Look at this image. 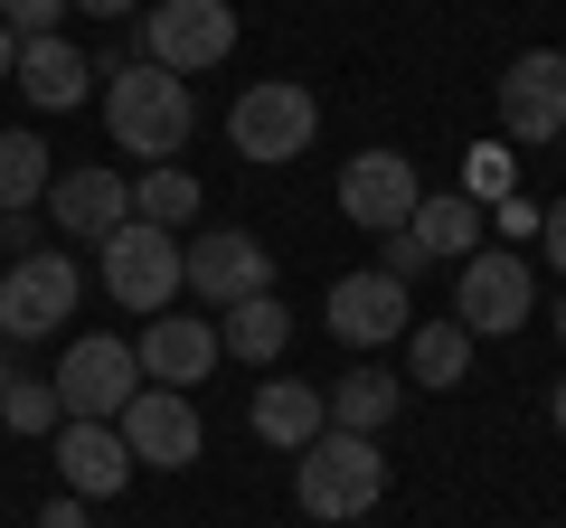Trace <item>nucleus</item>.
Masks as SVG:
<instances>
[{
  "label": "nucleus",
  "mask_w": 566,
  "mask_h": 528,
  "mask_svg": "<svg viewBox=\"0 0 566 528\" xmlns=\"http://www.w3.org/2000/svg\"><path fill=\"white\" fill-rule=\"evenodd\" d=\"M104 133L114 151H142V161H170V151L199 133V95H189L170 66H104Z\"/></svg>",
  "instance_id": "f257e3e1"
},
{
  "label": "nucleus",
  "mask_w": 566,
  "mask_h": 528,
  "mask_svg": "<svg viewBox=\"0 0 566 528\" xmlns=\"http://www.w3.org/2000/svg\"><path fill=\"white\" fill-rule=\"evenodd\" d=\"M293 500H303V519H322V528L368 519V509L387 500V453H378V434L322 425L303 453H293Z\"/></svg>",
  "instance_id": "f03ea898"
},
{
  "label": "nucleus",
  "mask_w": 566,
  "mask_h": 528,
  "mask_svg": "<svg viewBox=\"0 0 566 528\" xmlns=\"http://www.w3.org/2000/svg\"><path fill=\"white\" fill-rule=\"evenodd\" d=\"M312 133H322V95H312L303 76H264L237 95V114H227V142L245 151L255 170H283V161H303Z\"/></svg>",
  "instance_id": "7ed1b4c3"
},
{
  "label": "nucleus",
  "mask_w": 566,
  "mask_h": 528,
  "mask_svg": "<svg viewBox=\"0 0 566 528\" xmlns=\"http://www.w3.org/2000/svg\"><path fill=\"white\" fill-rule=\"evenodd\" d=\"M528 311H538V274H528V255H510V245H482V255L453 264V330H472V340H510V330H528Z\"/></svg>",
  "instance_id": "20e7f679"
},
{
  "label": "nucleus",
  "mask_w": 566,
  "mask_h": 528,
  "mask_svg": "<svg viewBox=\"0 0 566 528\" xmlns=\"http://www.w3.org/2000/svg\"><path fill=\"white\" fill-rule=\"evenodd\" d=\"M142 57L170 66V76H208V66L237 57V10L227 0H151L142 10Z\"/></svg>",
  "instance_id": "39448f33"
},
{
  "label": "nucleus",
  "mask_w": 566,
  "mask_h": 528,
  "mask_svg": "<svg viewBox=\"0 0 566 528\" xmlns=\"http://www.w3.org/2000/svg\"><path fill=\"white\" fill-rule=\"evenodd\" d=\"M85 274L76 255H48V245H29V255H10V274H0V340H57L66 311H76Z\"/></svg>",
  "instance_id": "423d86ee"
},
{
  "label": "nucleus",
  "mask_w": 566,
  "mask_h": 528,
  "mask_svg": "<svg viewBox=\"0 0 566 528\" xmlns=\"http://www.w3.org/2000/svg\"><path fill=\"white\" fill-rule=\"evenodd\" d=\"M57 406L66 415H85V425H114L123 406L142 397V359H133V340H114V330H95V340H66V359H57Z\"/></svg>",
  "instance_id": "0eeeda50"
},
{
  "label": "nucleus",
  "mask_w": 566,
  "mask_h": 528,
  "mask_svg": "<svg viewBox=\"0 0 566 528\" xmlns=\"http://www.w3.org/2000/svg\"><path fill=\"white\" fill-rule=\"evenodd\" d=\"M95 274H104V293H114L123 311H170V293H180V245H170V226H114V236L95 245Z\"/></svg>",
  "instance_id": "6e6552de"
},
{
  "label": "nucleus",
  "mask_w": 566,
  "mask_h": 528,
  "mask_svg": "<svg viewBox=\"0 0 566 528\" xmlns=\"http://www.w3.org/2000/svg\"><path fill=\"white\" fill-rule=\"evenodd\" d=\"M180 293H199V303H255V293H274V245L245 236V226H208V236L180 245Z\"/></svg>",
  "instance_id": "1a4fd4ad"
},
{
  "label": "nucleus",
  "mask_w": 566,
  "mask_h": 528,
  "mask_svg": "<svg viewBox=\"0 0 566 528\" xmlns=\"http://www.w3.org/2000/svg\"><path fill=\"white\" fill-rule=\"evenodd\" d=\"M114 434L133 453V472H189L208 453V425H199V406H189L180 387H142L133 406L114 415Z\"/></svg>",
  "instance_id": "9d476101"
},
{
  "label": "nucleus",
  "mask_w": 566,
  "mask_h": 528,
  "mask_svg": "<svg viewBox=\"0 0 566 528\" xmlns=\"http://www.w3.org/2000/svg\"><path fill=\"white\" fill-rule=\"evenodd\" d=\"M501 133L520 151L566 142V57L557 47H528V57L501 66Z\"/></svg>",
  "instance_id": "9b49d317"
},
{
  "label": "nucleus",
  "mask_w": 566,
  "mask_h": 528,
  "mask_svg": "<svg viewBox=\"0 0 566 528\" xmlns=\"http://www.w3.org/2000/svg\"><path fill=\"white\" fill-rule=\"evenodd\" d=\"M322 321H331V340H349V349H387V340L416 330V303H406L397 274L359 264V274H340V284L322 293Z\"/></svg>",
  "instance_id": "f8f14e48"
},
{
  "label": "nucleus",
  "mask_w": 566,
  "mask_h": 528,
  "mask_svg": "<svg viewBox=\"0 0 566 528\" xmlns=\"http://www.w3.org/2000/svg\"><path fill=\"white\" fill-rule=\"evenodd\" d=\"M416 199H424V180H416L406 151H359V161L340 170V218L368 226V236H397V226L416 218Z\"/></svg>",
  "instance_id": "ddd939ff"
},
{
  "label": "nucleus",
  "mask_w": 566,
  "mask_h": 528,
  "mask_svg": "<svg viewBox=\"0 0 566 528\" xmlns=\"http://www.w3.org/2000/svg\"><path fill=\"white\" fill-rule=\"evenodd\" d=\"M39 208H48V226H66L76 245H104L114 226H133V180L104 170V161H85V170H57Z\"/></svg>",
  "instance_id": "4468645a"
},
{
  "label": "nucleus",
  "mask_w": 566,
  "mask_h": 528,
  "mask_svg": "<svg viewBox=\"0 0 566 528\" xmlns=\"http://www.w3.org/2000/svg\"><path fill=\"white\" fill-rule=\"evenodd\" d=\"M133 359H142V387H199L208 368H218V321H189V311H151L142 321V340H133Z\"/></svg>",
  "instance_id": "2eb2a0df"
},
{
  "label": "nucleus",
  "mask_w": 566,
  "mask_h": 528,
  "mask_svg": "<svg viewBox=\"0 0 566 528\" xmlns=\"http://www.w3.org/2000/svg\"><path fill=\"white\" fill-rule=\"evenodd\" d=\"M95 76L104 66L85 57L76 39H20V66H10V85H20L39 114H76V104L95 95Z\"/></svg>",
  "instance_id": "dca6fc26"
},
{
  "label": "nucleus",
  "mask_w": 566,
  "mask_h": 528,
  "mask_svg": "<svg viewBox=\"0 0 566 528\" xmlns=\"http://www.w3.org/2000/svg\"><path fill=\"white\" fill-rule=\"evenodd\" d=\"M48 444H57V472H66V490H76V500H114V490L133 482V453H123L114 425H85V415H66Z\"/></svg>",
  "instance_id": "f3484780"
},
{
  "label": "nucleus",
  "mask_w": 566,
  "mask_h": 528,
  "mask_svg": "<svg viewBox=\"0 0 566 528\" xmlns=\"http://www.w3.org/2000/svg\"><path fill=\"white\" fill-rule=\"evenodd\" d=\"M245 425H255L274 453H303L312 434L331 425V406H322V387H312V378H264L255 406H245Z\"/></svg>",
  "instance_id": "a211bd4d"
},
{
  "label": "nucleus",
  "mask_w": 566,
  "mask_h": 528,
  "mask_svg": "<svg viewBox=\"0 0 566 528\" xmlns=\"http://www.w3.org/2000/svg\"><path fill=\"white\" fill-rule=\"evenodd\" d=\"M482 226H491V208H472L463 189H434V199H416L406 236L424 245V264H463V255H482Z\"/></svg>",
  "instance_id": "6ab92c4d"
},
{
  "label": "nucleus",
  "mask_w": 566,
  "mask_h": 528,
  "mask_svg": "<svg viewBox=\"0 0 566 528\" xmlns=\"http://www.w3.org/2000/svg\"><path fill=\"white\" fill-rule=\"evenodd\" d=\"M283 349H293V311H283L274 293H255V303H227V311H218V359L274 368Z\"/></svg>",
  "instance_id": "aec40b11"
},
{
  "label": "nucleus",
  "mask_w": 566,
  "mask_h": 528,
  "mask_svg": "<svg viewBox=\"0 0 566 528\" xmlns=\"http://www.w3.org/2000/svg\"><path fill=\"white\" fill-rule=\"evenodd\" d=\"M331 425L340 434H378V425H397V406H406V378H387V368H349V378H331Z\"/></svg>",
  "instance_id": "412c9836"
},
{
  "label": "nucleus",
  "mask_w": 566,
  "mask_h": 528,
  "mask_svg": "<svg viewBox=\"0 0 566 528\" xmlns=\"http://www.w3.org/2000/svg\"><path fill=\"white\" fill-rule=\"evenodd\" d=\"M472 378V330H453V321H416L406 330V387H463Z\"/></svg>",
  "instance_id": "4be33fe9"
},
{
  "label": "nucleus",
  "mask_w": 566,
  "mask_h": 528,
  "mask_svg": "<svg viewBox=\"0 0 566 528\" xmlns=\"http://www.w3.org/2000/svg\"><path fill=\"white\" fill-rule=\"evenodd\" d=\"M48 180H57V161H48V142L39 133H0V218H29V208L48 199Z\"/></svg>",
  "instance_id": "5701e85b"
},
{
  "label": "nucleus",
  "mask_w": 566,
  "mask_h": 528,
  "mask_svg": "<svg viewBox=\"0 0 566 528\" xmlns=\"http://www.w3.org/2000/svg\"><path fill=\"white\" fill-rule=\"evenodd\" d=\"M199 208H208V189L189 180L180 161H151V170L133 180V218H142V226H189Z\"/></svg>",
  "instance_id": "b1692460"
},
{
  "label": "nucleus",
  "mask_w": 566,
  "mask_h": 528,
  "mask_svg": "<svg viewBox=\"0 0 566 528\" xmlns=\"http://www.w3.org/2000/svg\"><path fill=\"white\" fill-rule=\"evenodd\" d=\"M0 425H10V434H57V425H66L57 387H48V378H20L10 397H0Z\"/></svg>",
  "instance_id": "393cba45"
},
{
  "label": "nucleus",
  "mask_w": 566,
  "mask_h": 528,
  "mask_svg": "<svg viewBox=\"0 0 566 528\" xmlns=\"http://www.w3.org/2000/svg\"><path fill=\"white\" fill-rule=\"evenodd\" d=\"M463 199H472V208L520 199V170H510V151H472V161H463Z\"/></svg>",
  "instance_id": "a878e982"
},
{
  "label": "nucleus",
  "mask_w": 566,
  "mask_h": 528,
  "mask_svg": "<svg viewBox=\"0 0 566 528\" xmlns=\"http://www.w3.org/2000/svg\"><path fill=\"white\" fill-rule=\"evenodd\" d=\"M66 10H76V0H0V29H10V39H57Z\"/></svg>",
  "instance_id": "bb28decb"
},
{
  "label": "nucleus",
  "mask_w": 566,
  "mask_h": 528,
  "mask_svg": "<svg viewBox=\"0 0 566 528\" xmlns=\"http://www.w3.org/2000/svg\"><path fill=\"white\" fill-rule=\"evenodd\" d=\"M378 245H387V255H378V274H397V284H416V274H424V245L406 236V226H397V236H378Z\"/></svg>",
  "instance_id": "cd10ccee"
},
{
  "label": "nucleus",
  "mask_w": 566,
  "mask_h": 528,
  "mask_svg": "<svg viewBox=\"0 0 566 528\" xmlns=\"http://www.w3.org/2000/svg\"><path fill=\"white\" fill-rule=\"evenodd\" d=\"M538 236H547V264L566 274V199H547V218H538Z\"/></svg>",
  "instance_id": "c85d7f7f"
},
{
  "label": "nucleus",
  "mask_w": 566,
  "mask_h": 528,
  "mask_svg": "<svg viewBox=\"0 0 566 528\" xmlns=\"http://www.w3.org/2000/svg\"><path fill=\"white\" fill-rule=\"evenodd\" d=\"M491 218H501V236H538V208H528V199H501Z\"/></svg>",
  "instance_id": "c756f323"
},
{
  "label": "nucleus",
  "mask_w": 566,
  "mask_h": 528,
  "mask_svg": "<svg viewBox=\"0 0 566 528\" xmlns=\"http://www.w3.org/2000/svg\"><path fill=\"white\" fill-rule=\"evenodd\" d=\"M39 528H85V500H76V490H57V500L39 509Z\"/></svg>",
  "instance_id": "7c9ffc66"
},
{
  "label": "nucleus",
  "mask_w": 566,
  "mask_h": 528,
  "mask_svg": "<svg viewBox=\"0 0 566 528\" xmlns=\"http://www.w3.org/2000/svg\"><path fill=\"white\" fill-rule=\"evenodd\" d=\"M85 20H142V10H151V0H76Z\"/></svg>",
  "instance_id": "2f4dec72"
},
{
  "label": "nucleus",
  "mask_w": 566,
  "mask_h": 528,
  "mask_svg": "<svg viewBox=\"0 0 566 528\" xmlns=\"http://www.w3.org/2000/svg\"><path fill=\"white\" fill-rule=\"evenodd\" d=\"M547 425H557V434H566V378H557V387H547Z\"/></svg>",
  "instance_id": "473e14b6"
},
{
  "label": "nucleus",
  "mask_w": 566,
  "mask_h": 528,
  "mask_svg": "<svg viewBox=\"0 0 566 528\" xmlns=\"http://www.w3.org/2000/svg\"><path fill=\"white\" fill-rule=\"evenodd\" d=\"M10 66H20V39H10V29H0V85H10Z\"/></svg>",
  "instance_id": "72a5a7b5"
},
{
  "label": "nucleus",
  "mask_w": 566,
  "mask_h": 528,
  "mask_svg": "<svg viewBox=\"0 0 566 528\" xmlns=\"http://www.w3.org/2000/svg\"><path fill=\"white\" fill-rule=\"evenodd\" d=\"M10 387H20V368H10V359H0V397H10Z\"/></svg>",
  "instance_id": "f704fd0d"
},
{
  "label": "nucleus",
  "mask_w": 566,
  "mask_h": 528,
  "mask_svg": "<svg viewBox=\"0 0 566 528\" xmlns=\"http://www.w3.org/2000/svg\"><path fill=\"white\" fill-rule=\"evenodd\" d=\"M557 340H566V293H557Z\"/></svg>",
  "instance_id": "c9c22d12"
}]
</instances>
